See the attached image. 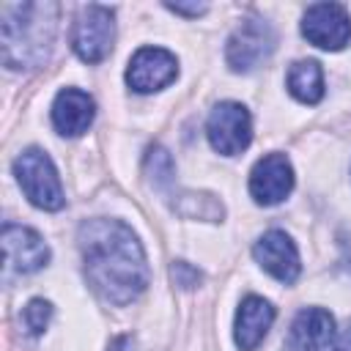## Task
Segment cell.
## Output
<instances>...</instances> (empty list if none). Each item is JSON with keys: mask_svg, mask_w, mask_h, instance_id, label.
Wrapping results in <instances>:
<instances>
[{"mask_svg": "<svg viewBox=\"0 0 351 351\" xmlns=\"http://www.w3.org/2000/svg\"><path fill=\"white\" fill-rule=\"evenodd\" d=\"M77 239L85 261V274L104 302L129 304L145 291L151 269L140 239L126 222L107 217L85 219Z\"/></svg>", "mask_w": 351, "mask_h": 351, "instance_id": "obj_1", "label": "cell"}, {"mask_svg": "<svg viewBox=\"0 0 351 351\" xmlns=\"http://www.w3.org/2000/svg\"><path fill=\"white\" fill-rule=\"evenodd\" d=\"M58 3H5L0 8V44L8 69H36L52 52L58 33Z\"/></svg>", "mask_w": 351, "mask_h": 351, "instance_id": "obj_2", "label": "cell"}, {"mask_svg": "<svg viewBox=\"0 0 351 351\" xmlns=\"http://www.w3.org/2000/svg\"><path fill=\"white\" fill-rule=\"evenodd\" d=\"M14 173L16 181L25 192V197L44 208V211H58L63 208L66 197H63V186L58 178V170L52 165V159L41 151V148H27L14 159Z\"/></svg>", "mask_w": 351, "mask_h": 351, "instance_id": "obj_3", "label": "cell"}, {"mask_svg": "<svg viewBox=\"0 0 351 351\" xmlns=\"http://www.w3.org/2000/svg\"><path fill=\"white\" fill-rule=\"evenodd\" d=\"M115 41V14L110 5H82L77 19H74V33H71V44L74 52L80 55V60L85 63H99L110 55Z\"/></svg>", "mask_w": 351, "mask_h": 351, "instance_id": "obj_4", "label": "cell"}, {"mask_svg": "<svg viewBox=\"0 0 351 351\" xmlns=\"http://www.w3.org/2000/svg\"><path fill=\"white\" fill-rule=\"evenodd\" d=\"M274 44H277V36H274L269 22L247 19L228 38V49H225L228 66L233 71H244L247 74V71H252V69H258L261 63L269 60V55L274 52Z\"/></svg>", "mask_w": 351, "mask_h": 351, "instance_id": "obj_5", "label": "cell"}, {"mask_svg": "<svg viewBox=\"0 0 351 351\" xmlns=\"http://www.w3.org/2000/svg\"><path fill=\"white\" fill-rule=\"evenodd\" d=\"M206 134L214 151L225 156L241 154L252 140V118L239 101H219L206 123Z\"/></svg>", "mask_w": 351, "mask_h": 351, "instance_id": "obj_6", "label": "cell"}, {"mask_svg": "<svg viewBox=\"0 0 351 351\" xmlns=\"http://www.w3.org/2000/svg\"><path fill=\"white\" fill-rule=\"evenodd\" d=\"M302 33L321 49H343L351 38V16L340 3H315L304 11Z\"/></svg>", "mask_w": 351, "mask_h": 351, "instance_id": "obj_7", "label": "cell"}, {"mask_svg": "<svg viewBox=\"0 0 351 351\" xmlns=\"http://www.w3.org/2000/svg\"><path fill=\"white\" fill-rule=\"evenodd\" d=\"M176 74H178V60L173 52L162 47H143L129 60L126 82L137 93H151V90H162L165 85H170Z\"/></svg>", "mask_w": 351, "mask_h": 351, "instance_id": "obj_8", "label": "cell"}, {"mask_svg": "<svg viewBox=\"0 0 351 351\" xmlns=\"http://www.w3.org/2000/svg\"><path fill=\"white\" fill-rule=\"evenodd\" d=\"M293 189V167L285 154H266L250 173V195L261 206L282 203Z\"/></svg>", "mask_w": 351, "mask_h": 351, "instance_id": "obj_9", "label": "cell"}, {"mask_svg": "<svg viewBox=\"0 0 351 351\" xmlns=\"http://www.w3.org/2000/svg\"><path fill=\"white\" fill-rule=\"evenodd\" d=\"M3 250H5L8 269H14L19 274L38 271L49 261L47 241L36 230H30L25 225H14V222H5L3 225Z\"/></svg>", "mask_w": 351, "mask_h": 351, "instance_id": "obj_10", "label": "cell"}, {"mask_svg": "<svg viewBox=\"0 0 351 351\" xmlns=\"http://www.w3.org/2000/svg\"><path fill=\"white\" fill-rule=\"evenodd\" d=\"M252 255H255V261H258L271 277H277L280 282H296V277H299V271H302L299 250H296V244L291 241V236L282 233V230H269V233H263V236L255 241Z\"/></svg>", "mask_w": 351, "mask_h": 351, "instance_id": "obj_11", "label": "cell"}, {"mask_svg": "<svg viewBox=\"0 0 351 351\" xmlns=\"http://www.w3.org/2000/svg\"><path fill=\"white\" fill-rule=\"evenodd\" d=\"M93 115H96V104L80 88H63L52 101V123L60 134L77 137L88 132V126L93 123Z\"/></svg>", "mask_w": 351, "mask_h": 351, "instance_id": "obj_12", "label": "cell"}, {"mask_svg": "<svg viewBox=\"0 0 351 351\" xmlns=\"http://www.w3.org/2000/svg\"><path fill=\"white\" fill-rule=\"evenodd\" d=\"M332 337H335L332 315L321 307H307L293 318L285 346L291 351H324Z\"/></svg>", "mask_w": 351, "mask_h": 351, "instance_id": "obj_13", "label": "cell"}, {"mask_svg": "<svg viewBox=\"0 0 351 351\" xmlns=\"http://www.w3.org/2000/svg\"><path fill=\"white\" fill-rule=\"evenodd\" d=\"M274 321V307L263 299V296H247L241 299L239 304V313H236V346L241 351H252L258 348V343L266 337L269 326Z\"/></svg>", "mask_w": 351, "mask_h": 351, "instance_id": "obj_14", "label": "cell"}, {"mask_svg": "<svg viewBox=\"0 0 351 351\" xmlns=\"http://www.w3.org/2000/svg\"><path fill=\"white\" fill-rule=\"evenodd\" d=\"M285 85H288L291 96L299 99V101H304V104L321 101V96H324V71H321V63H315V60H296L288 69Z\"/></svg>", "mask_w": 351, "mask_h": 351, "instance_id": "obj_15", "label": "cell"}, {"mask_svg": "<svg viewBox=\"0 0 351 351\" xmlns=\"http://www.w3.org/2000/svg\"><path fill=\"white\" fill-rule=\"evenodd\" d=\"M173 208L181 217H189V219H211V222L214 219H222V214H225L222 203L214 195H206V192H184V195H176Z\"/></svg>", "mask_w": 351, "mask_h": 351, "instance_id": "obj_16", "label": "cell"}, {"mask_svg": "<svg viewBox=\"0 0 351 351\" xmlns=\"http://www.w3.org/2000/svg\"><path fill=\"white\" fill-rule=\"evenodd\" d=\"M145 176H148V181H151L154 189H162V192H165V189L173 186V181H176V167H173L170 154H167L162 145L148 148V154H145Z\"/></svg>", "mask_w": 351, "mask_h": 351, "instance_id": "obj_17", "label": "cell"}, {"mask_svg": "<svg viewBox=\"0 0 351 351\" xmlns=\"http://www.w3.org/2000/svg\"><path fill=\"white\" fill-rule=\"evenodd\" d=\"M49 318H52V304L44 302V299H30L27 307H25V313H22L25 329H27L30 335H41V332L47 329Z\"/></svg>", "mask_w": 351, "mask_h": 351, "instance_id": "obj_18", "label": "cell"}, {"mask_svg": "<svg viewBox=\"0 0 351 351\" xmlns=\"http://www.w3.org/2000/svg\"><path fill=\"white\" fill-rule=\"evenodd\" d=\"M170 277H173V282L176 285H181V288H195L197 282H200V271L192 266V263H186V261H173V266H170Z\"/></svg>", "mask_w": 351, "mask_h": 351, "instance_id": "obj_19", "label": "cell"}, {"mask_svg": "<svg viewBox=\"0 0 351 351\" xmlns=\"http://www.w3.org/2000/svg\"><path fill=\"white\" fill-rule=\"evenodd\" d=\"M167 8L173 11V14H181V16H200L208 5H203V3H197V5H181V3H167Z\"/></svg>", "mask_w": 351, "mask_h": 351, "instance_id": "obj_20", "label": "cell"}, {"mask_svg": "<svg viewBox=\"0 0 351 351\" xmlns=\"http://www.w3.org/2000/svg\"><path fill=\"white\" fill-rule=\"evenodd\" d=\"M107 351H134V337L132 335H118L110 340Z\"/></svg>", "mask_w": 351, "mask_h": 351, "instance_id": "obj_21", "label": "cell"}, {"mask_svg": "<svg viewBox=\"0 0 351 351\" xmlns=\"http://www.w3.org/2000/svg\"><path fill=\"white\" fill-rule=\"evenodd\" d=\"M335 351H351V321H348L346 329L337 335V340H335Z\"/></svg>", "mask_w": 351, "mask_h": 351, "instance_id": "obj_22", "label": "cell"}, {"mask_svg": "<svg viewBox=\"0 0 351 351\" xmlns=\"http://www.w3.org/2000/svg\"><path fill=\"white\" fill-rule=\"evenodd\" d=\"M282 351H291V348H288V346H285V348H282Z\"/></svg>", "mask_w": 351, "mask_h": 351, "instance_id": "obj_23", "label": "cell"}]
</instances>
